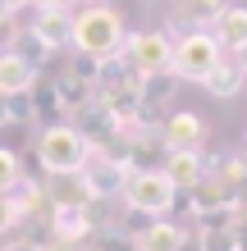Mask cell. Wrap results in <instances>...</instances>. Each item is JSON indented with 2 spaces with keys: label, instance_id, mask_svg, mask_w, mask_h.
Wrapping results in <instances>:
<instances>
[{
  "label": "cell",
  "instance_id": "obj_1",
  "mask_svg": "<svg viewBox=\"0 0 247 251\" xmlns=\"http://www.w3.org/2000/svg\"><path fill=\"white\" fill-rule=\"evenodd\" d=\"M74 50L106 60V55L124 50V19L114 5H82L74 9Z\"/></svg>",
  "mask_w": 247,
  "mask_h": 251
},
{
  "label": "cell",
  "instance_id": "obj_2",
  "mask_svg": "<svg viewBox=\"0 0 247 251\" xmlns=\"http://www.w3.org/2000/svg\"><path fill=\"white\" fill-rule=\"evenodd\" d=\"M92 151L96 146L87 142L74 124H46L41 137H37V165H41V174H78Z\"/></svg>",
  "mask_w": 247,
  "mask_h": 251
},
{
  "label": "cell",
  "instance_id": "obj_3",
  "mask_svg": "<svg viewBox=\"0 0 247 251\" xmlns=\"http://www.w3.org/2000/svg\"><path fill=\"white\" fill-rule=\"evenodd\" d=\"M174 187L165 178V169H142V174H128L124 178V210L128 215H147V219H165L169 205H174Z\"/></svg>",
  "mask_w": 247,
  "mask_h": 251
},
{
  "label": "cell",
  "instance_id": "obj_4",
  "mask_svg": "<svg viewBox=\"0 0 247 251\" xmlns=\"http://www.w3.org/2000/svg\"><path fill=\"white\" fill-rule=\"evenodd\" d=\"M220 60H224V46L215 41V32H211V27H197V32H188V37L174 41L169 69H174V78H179V82H201Z\"/></svg>",
  "mask_w": 247,
  "mask_h": 251
},
{
  "label": "cell",
  "instance_id": "obj_5",
  "mask_svg": "<svg viewBox=\"0 0 247 251\" xmlns=\"http://www.w3.org/2000/svg\"><path fill=\"white\" fill-rule=\"evenodd\" d=\"M124 60L137 73H156L169 69L174 60V37L169 32H124Z\"/></svg>",
  "mask_w": 247,
  "mask_h": 251
},
{
  "label": "cell",
  "instance_id": "obj_6",
  "mask_svg": "<svg viewBox=\"0 0 247 251\" xmlns=\"http://www.w3.org/2000/svg\"><path fill=\"white\" fill-rule=\"evenodd\" d=\"M82 174H87V183H92V197H96V201H114V197L124 192V178H128L124 160H114V155H106V151H92V155H87Z\"/></svg>",
  "mask_w": 247,
  "mask_h": 251
},
{
  "label": "cell",
  "instance_id": "obj_7",
  "mask_svg": "<svg viewBox=\"0 0 247 251\" xmlns=\"http://www.w3.org/2000/svg\"><path fill=\"white\" fill-rule=\"evenodd\" d=\"M46 228H51V242H87L92 238V210H82V205H51V219H46Z\"/></svg>",
  "mask_w": 247,
  "mask_h": 251
},
{
  "label": "cell",
  "instance_id": "obj_8",
  "mask_svg": "<svg viewBox=\"0 0 247 251\" xmlns=\"http://www.w3.org/2000/svg\"><path fill=\"white\" fill-rule=\"evenodd\" d=\"M161 137H165L169 151H201V142H206V124H201L192 110H174V114H165Z\"/></svg>",
  "mask_w": 247,
  "mask_h": 251
},
{
  "label": "cell",
  "instance_id": "obj_9",
  "mask_svg": "<svg viewBox=\"0 0 247 251\" xmlns=\"http://www.w3.org/2000/svg\"><path fill=\"white\" fill-rule=\"evenodd\" d=\"M46 201L51 205H92L96 197H92V183H87V174L78 169V174H46Z\"/></svg>",
  "mask_w": 247,
  "mask_h": 251
},
{
  "label": "cell",
  "instance_id": "obj_10",
  "mask_svg": "<svg viewBox=\"0 0 247 251\" xmlns=\"http://www.w3.org/2000/svg\"><path fill=\"white\" fill-rule=\"evenodd\" d=\"M32 32L46 41L51 50L74 46V9H37L32 14Z\"/></svg>",
  "mask_w": 247,
  "mask_h": 251
},
{
  "label": "cell",
  "instance_id": "obj_11",
  "mask_svg": "<svg viewBox=\"0 0 247 251\" xmlns=\"http://www.w3.org/2000/svg\"><path fill=\"white\" fill-rule=\"evenodd\" d=\"M161 169H165V178L174 187H197L201 178H206V160H201V151H169Z\"/></svg>",
  "mask_w": 247,
  "mask_h": 251
},
{
  "label": "cell",
  "instance_id": "obj_12",
  "mask_svg": "<svg viewBox=\"0 0 247 251\" xmlns=\"http://www.w3.org/2000/svg\"><path fill=\"white\" fill-rule=\"evenodd\" d=\"M211 32H215V41H220L229 55H234L238 46H247V9L243 5H224L220 14H215Z\"/></svg>",
  "mask_w": 247,
  "mask_h": 251
},
{
  "label": "cell",
  "instance_id": "obj_13",
  "mask_svg": "<svg viewBox=\"0 0 247 251\" xmlns=\"http://www.w3.org/2000/svg\"><path fill=\"white\" fill-rule=\"evenodd\" d=\"M32 82H37V69H32V64L19 60L14 50H0V96H19V92H27Z\"/></svg>",
  "mask_w": 247,
  "mask_h": 251
},
{
  "label": "cell",
  "instance_id": "obj_14",
  "mask_svg": "<svg viewBox=\"0 0 247 251\" xmlns=\"http://www.w3.org/2000/svg\"><path fill=\"white\" fill-rule=\"evenodd\" d=\"M201 87H206L215 100H234L243 87H247V78H243V69H238L234 60H220V64L206 73V78H201Z\"/></svg>",
  "mask_w": 247,
  "mask_h": 251
},
{
  "label": "cell",
  "instance_id": "obj_15",
  "mask_svg": "<svg viewBox=\"0 0 247 251\" xmlns=\"http://www.w3.org/2000/svg\"><path fill=\"white\" fill-rule=\"evenodd\" d=\"M55 92H60V105H64V114H74V110H82L87 100L96 96V82H87V78H78L74 69H64V73H55Z\"/></svg>",
  "mask_w": 247,
  "mask_h": 251
},
{
  "label": "cell",
  "instance_id": "obj_16",
  "mask_svg": "<svg viewBox=\"0 0 247 251\" xmlns=\"http://www.w3.org/2000/svg\"><path fill=\"white\" fill-rule=\"evenodd\" d=\"M133 238H137V251H174L179 238H183V228L174 224V219H151V224H142Z\"/></svg>",
  "mask_w": 247,
  "mask_h": 251
},
{
  "label": "cell",
  "instance_id": "obj_17",
  "mask_svg": "<svg viewBox=\"0 0 247 251\" xmlns=\"http://www.w3.org/2000/svg\"><path fill=\"white\" fill-rule=\"evenodd\" d=\"M174 92H179V78H174V69H156V73H142V78H137V96H142V105H169Z\"/></svg>",
  "mask_w": 247,
  "mask_h": 251
},
{
  "label": "cell",
  "instance_id": "obj_18",
  "mask_svg": "<svg viewBox=\"0 0 247 251\" xmlns=\"http://www.w3.org/2000/svg\"><path fill=\"white\" fill-rule=\"evenodd\" d=\"M188 197H192V219H197L201 210H215V205H234V201H238V192H234V187H224V183L211 174V178H201L197 187H188Z\"/></svg>",
  "mask_w": 247,
  "mask_h": 251
},
{
  "label": "cell",
  "instance_id": "obj_19",
  "mask_svg": "<svg viewBox=\"0 0 247 251\" xmlns=\"http://www.w3.org/2000/svg\"><path fill=\"white\" fill-rule=\"evenodd\" d=\"M14 55H19V60H27V64H32L37 73H46V64H51V46H46V41H41L37 32H32V27H19V37H14V46H9Z\"/></svg>",
  "mask_w": 247,
  "mask_h": 251
},
{
  "label": "cell",
  "instance_id": "obj_20",
  "mask_svg": "<svg viewBox=\"0 0 247 251\" xmlns=\"http://www.w3.org/2000/svg\"><path fill=\"white\" fill-rule=\"evenodd\" d=\"M27 100H32V119H37V124H41V119H55V114H64L55 82H51V78H41V73H37V82L27 87Z\"/></svg>",
  "mask_w": 247,
  "mask_h": 251
},
{
  "label": "cell",
  "instance_id": "obj_21",
  "mask_svg": "<svg viewBox=\"0 0 247 251\" xmlns=\"http://www.w3.org/2000/svg\"><path fill=\"white\" fill-rule=\"evenodd\" d=\"M82 251H137V238L119 224H106V228H92V238L82 242Z\"/></svg>",
  "mask_w": 247,
  "mask_h": 251
},
{
  "label": "cell",
  "instance_id": "obj_22",
  "mask_svg": "<svg viewBox=\"0 0 247 251\" xmlns=\"http://www.w3.org/2000/svg\"><path fill=\"white\" fill-rule=\"evenodd\" d=\"M215 178L234 192H247V155H220V165H215Z\"/></svg>",
  "mask_w": 247,
  "mask_h": 251
},
{
  "label": "cell",
  "instance_id": "obj_23",
  "mask_svg": "<svg viewBox=\"0 0 247 251\" xmlns=\"http://www.w3.org/2000/svg\"><path fill=\"white\" fill-rule=\"evenodd\" d=\"M197 233H234V205H215L197 215Z\"/></svg>",
  "mask_w": 247,
  "mask_h": 251
},
{
  "label": "cell",
  "instance_id": "obj_24",
  "mask_svg": "<svg viewBox=\"0 0 247 251\" xmlns=\"http://www.w3.org/2000/svg\"><path fill=\"white\" fill-rule=\"evenodd\" d=\"M220 9H224V0H188V5H183V14H188L197 27H211Z\"/></svg>",
  "mask_w": 247,
  "mask_h": 251
},
{
  "label": "cell",
  "instance_id": "obj_25",
  "mask_svg": "<svg viewBox=\"0 0 247 251\" xmlns=\"http://www.w3.org/2000/svg\"><path fill=\"white\" fill-rule=\"evenodd\" d=\"M23 178V165H19V155L9 151V146H0V197H5V192L14 187Z\"/></svg>",
  "mask_w": 247,
  "mask_h": 251
},
{
  "label": "cell",
  "instance_id": "obj_26",
  "mask_svg": "<svg viewBox=\"0 0 247 251\" xmlns=\"http://www.w3.org/2000/svg\"><path fill=\"white\" fill-rule=\"evenodd\" d=\"M9 124H37V119H32V100H27V92L9 96Z\"/></svg>",
  "mask_w": 247,
  "mask_h": 251
},
{
  "label": "cell",
  "instance_id": "obj_27",
  "mask_svg": "<svg viewBox=\"0 0 247 251\" xmlns=\"http://www.w3.org/2000/svg\"><path fill=\"white\" fill-rule=\"evenodd\" d=\"M201 251H238V233H201Z\"/></svg>",
  "mask_w": 247,
  "mask_h": 251
},
{
  "label": "cell",
  "instance_id": "obj_28",
  "mask_svg": "<svg viewBox=\"0 0 247 251\" xmlns=\"http://www.w3.org/2000/svg\"><path fill=\"white\" fill-rule=\"evenodd\" d=\"M14 37H19V23H14V14H9V9H0V50H9V46H14Z\"/></svg>",
  "mask_w": 247,
  "mask_h": 251
},
{
  "label": "cell",
  "instance_id": "obj_29",
  "mask_svg": "<svg viewBox=\"0 0 247 251\" xmlns=\"http://www.w3.org/2000/svg\"><path fill=\"white\" fill-rule=\"evenodd\" d=\"M14 228H19V215H14V210H9V201L0 197V238H9Z\"/></svg>",
  "mask_w": 247,
  "mask_h": 251
},
{
  "label": "cell",
  "instance_id": "obj_30",
  "mask_svg": "<svg viewBox=\"0 0 247 251\" xmlns=\"http://www.w3.org/2000/svg\"><path fill=\"white\" fill-rule=\"evenodd\" d=\"M174 251H201V233L197 228H183V238H179V247Z\"/></svg>",
  "mask_w": 247,
  "mask_h": 251
},
{
  "label": "cell",
  "instance_id": "obj_31",
  "mask_svg": "<svg viewBox=\"0 0 247 251\" xmlns=\"http://www.w3.org/2000/svg\"><path fill=\"white\" fill-rule=\"evenodd\" d=\"M5 251H46V242H37V238H14V242H5Z\"/></svg>",
  "mask_w": 247,
  "mask_h": 251
},
{
  "label": "cell",
  "instance_id": "obj_32",
  "mask_svg": "<svg viewBox=\"0 0 247 251\" xmlns=\"http://www.w3.org/2000/svg\"><path fill=\"white\" fill-rule=\"evenodd\" d=\"M32 5H37V9H74L78 0H32Z\"/></svg>",
  "mask_w": 247,
  "mask_h": 251
},
{
  "label": "cell",
  "instance_id": "obj_33",
  "mask_svg": "<svg viewBox=\"0 0 247 251\" xmlns=\"http://www.w3.org/2000/svg\"><path fill=\"white\" fill-rule=\"evenodd\" d=\"M229 60H234V64H238V69H243V78H247V46H238V50H234V55H229Z\"/></svg>",
  "mask_w": 247,
  "mask_h": 251
},
{
  "label": "cell",
  "instance_id": "obj_34",
  "mask_svg": "<svg viewBox=\"0 0 247 251\" xmlns=\"http://www.w3.org/2000/svg\"><path fill=\"white\" fill-rule=\"evenodd\" d=\"M23 5H32V0H0V9H9V14H19Z\"/></svg>",
  "mask_w": 247,
  "mask_h": 251
},
{
  "label": "cell",
  "instance_id": "obj_35",
  "mask_svg": "<svg viewBox=\"0 0 247 251\" xmlns=\"http://www.w3.org/2000/svg\"><path fill=\"white\" fill-rule=\"evenodd\" d=\"M46 251H82V247H78V242H51Z\"/></svg>",
  "mask_w": 247,
  "mask_h": 251
},
{
  "label": "cell",
  "instance_id": "obj_36",
  "mask_svg": "<svg viewBox=\"0 0 247 251\" xmlns=\"http://www.w3.org/2000/svg\"><path fill=\"white\" fill-rule=\"evenodd\" d=\"M9 124V96H0V128Z\"/></svg>",
  "mask_w": 247,
  "mask_h": 251
},
{
  "label": "cell",
  "instance_id": "obj_37",
  "mask_svg": "<svg viewBox=\"0 0 247 251\" xmlns=\"http://www.w3.org/2000/svg\"><path fill=\"white\" fill-rule=\"evenodd\" d=\"M82 5H106V0H82Z\"/></svg>",
  "mask_w": 247,
  "mask_h": 251
},
{
  "label": "cell",
  "instance_id": "obj_38",
  "mask_svg": "<svg viewBox=\"0 0 247 251\" xmlns=\"http://www.w3.org/2000/svg\"><path fill=\"white\" fill-rule=\"evenodd\" d=\"M0 251H5V242H0Z\"/></svg>",
  "mask_w": 247,
  "mask_h": 251
}]
</instances>
